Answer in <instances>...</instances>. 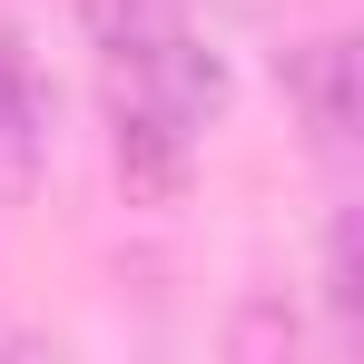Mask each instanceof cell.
<instances>
[{
	"mask_svg": "<svg viewBox=\"0 0 364 364\" xmlns=\"http://www.w3.org/2000/svg\"><path fill=\"white\" fill-rule=\"evenodd\" d=\"M89 40H99V60L119 79V99L158 109L187 138H207L227 119V99H237L227 50L187 20V0H89Z\"/></svg>",
	"mask_w": 364,
	"mask_h": 364,
	"instance_id": "obj_1",
	"label": "cell"
},
{
	"mask_svg": "<svg viewBox=\"0 0 364 364\" xmlns=\"http://www.w3.org/2000/svg\"><path fill=\"white\" fill-rule=\"evenodd\" d=\"M286 99H296V128L315 138V158H345L355 148V119H364V69H355V40L345 30H325V40H305L286 50Z\"/></svg>",
	"mask_w": 364,
	"mask_h": 364,
	"instance_id": "obj_2",
	"label": "cell"
},
{
	"mask_svg": "<svg viewBox=\"0 0 364 364\" xmlns=\"http://www.w3.org/2000/svg\"><path fill=\"white\" fill-rule=\"evenodd\" d=\"M109 158H119V187L138 197V207H178V197H187V168H197V138L109 89Z\"/></svg>",
	"mask_w": 364,
	"mask_h": 364,
	"instance_id": "obj_3",
	"label": "cell"
},
{
	"mask_svg": "<svg viewBox=\"0 0 364 364\" xmlns=\"http://www.w3.org/2000/svg\"><path fill=\"white\" fill-rule=\"evenodd\" d=\"M40 168H50V89L0 40V207H20L40 187Z\"/></svg>",
	"mask_w": 364,
	"mask_h": 364,
	"instance_id": "obj_4",
	"label": "cell"
},
{
	"mask_svg": "<svg viewBox=\"0 0 364 364\" xmlns=\"http://www.w3.org/2000/svg\"><path fill=\"white\" fill-rule=\"evenodd\" d=\"M325 315H335V335L364 325V217L355 207H335V227H325Z\"/></svg>",
	"mask_w": 364,
	"mask_h": 364,
	"instance_id": "obj_5",
	"label": "cell"
},
{
	"mask_svg": "<svg viewBox=\"0 0 364 364\" xmlns=\"http://www.w3.org/2000/svg\"><path fill=\"white\" fill-rule=\"evenodd\" d=\"M227 345H237V355H296L305 335H296V315H286L276 296H256V305L237 315V325H227Z\"/></svg>",
	"mask_w": 364,
	"mask_h": 364,
	"instance_id": "obj_6",
	"label": "cell"
}]
</instances>
